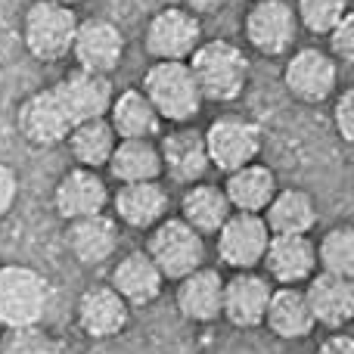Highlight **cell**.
<instances>
[{
  "label": "cell",
  "mask_w": 354,
  "mask_h": 354,
  "mask_svg": "<svg viewBox=\"0 0 354 354\" xmlns=\"http://www.w3.org/2000/svg\"><path fill=\"white\" fill-rule=\"evenodd\" d=\"M75 324L93 342H106L115 339L128 330L131 324V308L109 283H93L78 295L75 305Z\"/></svg>",
  "instance_id": "obj_14"
},
{
  "label": "cell",
  "mask_w": 354,
  "mask_h": 354,
  "mask_svg": "<svg viewBox=\"0 0 354 354\" xmlns=\"http://www.w3.org/2000/svg\"><path fill=\"white\" fill-rule=\"evenodd\" d=\"M78 12L53 0H31L22 16V44L37 62L53 66L72 56Z\"/></svg>",
  "instance_id": "obj_2"
},
{
  "label": "cell",
  "mask_w": 354,
  "mask_h": 354,
  "mask_svg": "<svg viewBox=\"0 0 354 354\" xmlns=\"http://www.w3.org/2000/svg\"><path fill=\"white\" fill-rule=\"evenodd\" d=\"M72 59H75V68H84V72L109 78L124 59L122 28L112 19H103V16L78 19L75 41H72Z\"/></svg>",
  "instance_id": "obj_10"
},
{
  "label": "cell",
  "mask_w": 354,
  "mask_h": 354,
  "mask_svg": "<svg viewBox=\"0 0 354 354\" xmlns=\"http://www.w3.org/2000/svg\"><path fill=\"white\" fill-rule=\"evenodd\" d=\"M112 218L118 227L149 230L162 218H168V189L162 180H140V183H118L109 196Z\"/></svg>",
  "instance_id": "obj_17"
},
{
  "label": "cell",
  "mask_w": 354,
  "mask_h": 354,
  "mask_svg": "<svg viewBox=\"0 0 354 354\" xmlns=\"http://www.w3.org/2000/svg\"><path fill=\"white\" fill-rule=\"evenodd\" d=\"M109 286L128 301V308H147L162 295L165 277L159 274V268L153 264V258H149L147 252L134 249L115 261Z\"/></svg>",
  "instance_id": "obj_23"
},
{
  "label": "cell",
  "mask_w": 354,
  "mask_h": 354,
  "mask_svg": "<svg viewBox=\"0 0 354 354\" xmlns=\"http://www.w3.org/2000/svg\"><path fill=\"white\" fill-rule=\"evenodd\" d=\"M243 35L255 53L261 56H286L299 37V19L289 0H252L243 16Z\"/></svg>",
  "instance_id": "obj_8"
},
{
  "label": "cell",
  "mask_w": 354,
  "mask_h": 354,
  "mask_svg": "<svg viewBox=\"0 0 354 354\" xmlns=\"http://www.w3.org/2000/svg\"><path fill=\"white\" fill-rule=\"evenodd\" d=\"M274 283L261 270H233L224 277V299H221V317L236 330H258L264 324Z\"/></svg>",
  "instance_id": "obj_13"
},
{
  "label": "cell",
  "mask_w": 354,
  "mask_h": 354,
  "mask_svg": "<svg viewBox=\"0 0 354 354\" xmlns=\"http://www.w3.org/2000/svg\"><path fill=\"white\" fill-rule=\"evenodd\" d=\"M227 0H180V6H187L196 16H208V12H218Z\"/></svg>",
  "instance_id": "obj_38"
},
{
  "label": "cell",
  "mask_w": 354,
  "mask_h": 354,
  "mask_svg": "<svg viewBox=\"0 0 354 354\" xmlns=\"http://www.w3.org/2000/svg\"><path fill=\"white\" fill-rule=\"evenodd\" d=\"M140 91L153 103L156 115L171 124H189L205 106L187 62H153L143 75Z\"/></svg>",
  "instance_id": "obj_3"
},
{
  "label": "cell",
  "mask_w": 354,
  "mask_h": 354,
  "mask_svg": "<svg viewBox=\"0 0 354 354\" xmlns=\"http://www.w3.org/2000/svg\"><path fill=\"white\" fill-rule=\"evenodd\" d=\"M333 128L342 137V143H354V91L345 87L342 93L333 97Z\"/></svg>",
  "instance_id": "obj_34"
},
{
  "label": "cell",
  "mask_w": 354,
  "mask_h": 354,
  "mask_svg": "<svg viewBox=\"0 0 354 354\" xmlns=\"http://www.w3.org/2000/svg\"><path fill=\"white\" fill-rule=\"evenodd\" d=\"M202 137H205V153L212 168H218L224 174L236 171L249 162H258V153L264 147L261 124L245 115H233V112L218 115L202 131Z\"/></svg>",
  "instance_id": "obj_6"
},
{
  "label": "cell",
  "mask_w": 354,
  "mask_h": 354,
  "mask_svg": "<svg viewBox=\"0 0 354 354\" xmlns=\"http://www.w3.org/2000/svg\"><path fill=\"white\" fill-rule=\"evenodd\" d=\"M283 84L289 97L305 106L326 103L339 91V62L320 47H301L289 53L283 66Z\"/></svg>",
  "instance_id": "obj_9"
},
{
  "label": "cell",
  "mask_w": 354,
  "mask_h": 354,
  "mask_svg": "<svg viewBox=\"0 0 354 354\" xmlns=\"http://www.w3.org/2000/svg\"><path fill=\"white\" fill-rule=\"evenodd\" d=\"M0 333H3V324H0Z\"/></svg>",
  "instance_id": "obj_40"
},
{
  "label": "cell",
  "mask_w": 354,
  "mask_h": 354,
  "mask_svg": "<svg viewBox=\"0 0 354 354\" xmlns=\"http://www.w3.org/2000/svg\"><path fill=\"white\" fill-rule=\"evenodd\" d=\"M50 308V283L31 264H0V324L3 330L12 326H35L44 320Z\"/></svg>",
  "instance_id": "obj_4"
},
{
  "label": "cell",
  "mask_w": 354,
  "mask_h": 354,
  "mask_svg": "<svg viewBox=\"0 0 354 354\" xmlns=\"http://www.w3.org/2000/svg\"><path fill=\"white\" fill-rule=\"evenodd\" d=\"M106 171L115 177V183H140L162 180V156L156 140H118L112 149Z\"/></svg>",
  "instance_id": "obj_29"
},
{
  "label": "cell",
  "mask_w": 354,
  "mask_h": 354,
  "mask_svg": "<svg viewBox=\"0 0 354 354\" xmlns=\"http://www.w3.org/2000/svg\"><path fill=\"white\" fill-rule=\"evenodd\" d=\"M230 202H227V193L221 183H189L180 196V214L177 218L187 221L199 236H214L221 230L227 218H230Z\"/></svg>",
  "instance_id": "obj_28"
},
{
  "label": "cell",
  "mask_w": 354,
  "mask_h": 354,
  "mask_svg": "<svg viewBox=\"0 0 354 354\" xmlns=\"http://www.w3.org/2000/svg\"><path fill=\"white\" fill-rule=\"evenodd\" d=\"M202 44V16L187 6H162L143 31V47L153 62H187Z\"/></svg>",
  "instance_id": "obj_7"
},
{
  "label": "cell",
  "mask_w": 354,
  "mask_h": 354,
  "mask_svg": "<svg viewBox=\"0 0 354 354\" xmlns=\"http://www.w3.org/2000/svg\"><path fill=\"white\" fill-rule=\"evenodd\" d=\"M66 249L84 268H97V264L109 261L118 249V239H122V227L112 218L109 212L103 214H91V218H78L66 224Z\"/></svg>",
  "instance_id": "obj_19"
},
{
  "label": "cell",
  "mask_w": 354,
  "mask_h": 354,
  "mask_svg": "<svg viewBox=\"0 0 354 354\" xmlns=\"http://www.w3.org/2000/svg\"><path fill=\"white\" fill-rule=\"evenodd\" d=\"M143 252L153 258V264L165 277V283L168 280L177 283L180 277L202 268V261H205V236H199L177 214H168V218H162L159 224L147 230Z\"/></svg>",
  "instance_id": "obj_5"
},
{
  "label": "cell",
  "mask_w": 354,
  "mask_h": 354,
  "mask_svg": "<svg viewBox=\"0 0 354 354\" xmlns=\"http://www.w3.org/2000/svg\"><path fill=\"white\" fill-rule=\"evenodd\" d=\"M16 128H19V134L25 137V143H31V147H37V149L66 143L68 131H72V118H68L66 106L56 97L53 84L28 93V97L19 103Z\"/></svg>",
  "instance_id": "obj_11"
},
{
  "label": "cell",
  "mask_w": 354,
  "mask_h": 354,
  "mask_svg": "<svg viewBox=\"0 0 354 354\" xmlns=\"http://www.w3.org/2000/svg\"><path fill=\"white\" fill-rule=\"evenodd\" d=\"M261 218L268 224L270 236H311L320 212H317V199L308 189L286 187L277 189Z\"/></svg>",
  "instance_id": "obj_24"
},
{
  "label": "cell",
  "mask_w": 354,
  "mask_h": 354,
  "mask_svg": "<svg viewBox=\"0 0 354 354\" xmlns=\"http://www.w3.org/2000/svg\"><path fill=\"white\" fill-rule=\"evenodd\" d=\"M16 202H19V174L16 168L0 162V218H6Z\"/></svg>",
  "instance_id": "obj_36"
},
{
  "label": "cell",
  "mask_w": 354,
  "mask_h": 354,
  "mask_svg": "<svg viewBox=\"0 0 354 354\" xmlns=\"http://www.w3.org/2000/svg\"><path fill=\"white\" fill-rule=\"evenodd\" d=\"M221 187H224L233 212H245V214H264L268 202L280 189L277 187V171L270 165H261V162H249V165L224 174Z\"/></svg>",
  "instance_id": "obj_27"
},
{
  "label": "cell",
  "mask_w": 354,
  "mask_h": 354,
  "mask_svg": "<svg viewBox=\"0 0 354 354\" xmlns=\"http://www.w3.org/2000/svg\"><path fill=\"white\" fill-rule=\"evenodd\" d=\"M187 66L205 103H233L249 87V56L243 53L239 44L227 41V37L202 41L187 59Z\"/></svg>",
  "instance_id": "obj_1"
},
{
  "label": "cell",
  "mask_w": 354,
  "mask_h": 354,
  "mask_svg": "<svg viewBox=\"0 0 354 354\" xmlns=\"http://www.w3.org/2000/svg\"><path fill=\"white\" fill-rule=\"evenodd\" d=\"M159 156H162V177L174 183H199L202 177L208 174L212 162H208V153H205V137L202 131L196 128H180L168 131L159 143Z\"/></svg>",
  "instance_id": "obj_20"
},
{
  "label": "cell",
  "mask_w": 354,
  "mask_h": 354,
  "mask_svg": "<svg viewBox=\"0 0 354 354\" xmlns=\"http://www.w3.org/2000/svg\"><path fill=\"white\" fill-rule=\"evenodd\" d=\"M261 326H268L283 342H299V339L311 336V333L317 330V324H314V314H311V308H308L305 289L301 286H274Z\"/></svg>",
  "instance_id": "obj_25"
},
{
  "label": "cell",
  "mask_w": 354,
  "mask_h": 354,
  "mask_svg": "<svg viewBox=\"0 0 354 354\" xmlns=\"http://www.w3.org/2000/svg\"><path fill=\"white\" fill-rule=\"evenodd\" d=\"M270 230L261 214L230 212V218L214 233L218 243V258L230 270H258L261 268L264 249H268Z\"/></svg>",
  "instance_id": "obj_12"
},
{
  "label": "cell",
  "mask_w": 354,
  "mask_h": 354,
  "mask_svg": "<svg viewBox=\"0 0 354 354\" xmlns=\"http://www.w3.org/2000/svg\"><path fill=\"white\" fill-rule=\"evenodd\" d=\"M326 44H330L326 53H330L336 62H351L354 59V12H348V16L326 35Z\"/></svg>",
  "instance_id": "obj_35"
},
{
  "label": "cell",
  "mask_w": 354,
  "mask_h": 354,
  "mask_svg": "<svg viewBox=\"0 0 354 354\" xmlns=\"http://www.w3.org/2000/svg\"><path fill=\"white\" fill-rule=\"evenodd\" d=\"M317 252V270L336 277H354V230L351 224H336L314 243Z\"/></svg>",
  "instance_id": "obj_32"
},
{
  "label": "cell",
  "mask_w": 354,
  "mask_h": 354,
  "mask_svg": "<svg viewBox=\"0 0 354 354\" xmlns=\"http://www.w3.org/2000/svg\"><path fill=\"white\" fill-rule=\"evenodd\" d=\"M221 299H224V274L214 268H196L180 277L174 289V305L189 324H214L221 320Z\"/></svg>",
  "instance_id": "obj_22"
},
{
  "label": "cell",
  "mask_w": 354,
  "mask_h": 354,
  "mask_svg": "<svg viewBox=\"0 0 354 354\" xmlns=\"http://www.w3.org/2000/svg\"><path fill=\"white\" fill-rule=\"evenodd\" d=\"M109 183L93 168H68L53 187V208L62 221H78L91 214H103L109 208Z\"/></svg>",
  "instance_id": "obj_15"
},
{
  "label": "cell",
  "mask_w": 354,
  "mask_h": 354,
  "mask_svg": "<svg viewBox=\"0 0 354 354\" xmlns=\"http://www.w3.org/2000/svg\"><path fill=\"white\" fill-rule=\"evenodd\" d=\"M299 28L326 37L351 12V0H295L292 3Z\"/></svg>",
  "instance_id": "obj_33"
},
{
  "label": "cell",
  "mask_w": 354,
  "mask_h": 354,
  "mask_svg": "<svg viewBox=\"0 0 354 354\" xmlns=\"http://www.w3.org/2000/svg\"><path fill=\"white\" fill-rule=\"evenodd\" d=\"M115 143H118V137L106 118H87V122L72 124V131H68V137H66L68 156L75 159V165L93 168V171L106 168Z\"/></svg>",
  "instance_id": "obj_30"
},
{
  "label": "cell",
  "mask_w": 354,
  "mask_h": 354,
  "mask_svg": "<svg viewBox=\"0 0 354 354\" xmlns=\"http://www.w3.org/2000/svg\"><path fill=\"white\" fill-rule=\"evenodd\" d=\"M305 299L314 314V324L326 326V330H342L354 317V280L351 277H336L317 270L311 280L305 283Z\"/></svg>",
  "instance_id": "obj_21"
},
{
  "label": "cell",
  "mask_w": 354,
  "mask_h": 354,
  "mask_svg": "<svg viewBox=\"0 0 354 354\" xmlns=\"http://www.w3.org/2000/svg\"><path fill=\"white\" fill-rule=\"evenodd\" d=\"M59 103L66 106L72 124L87 122V118H106L109 103L115 97V87L106 75H93L84 68H72L53 84Z\"/></svg>",
  "instance_id": "obj_18"
},
{
  "label": "cell",
  "mask_w": 354,
  "mask_h": 354,
  "mask_svg": "<svg viewBox=\"0 0 354 354\" xmlns=\"http://www.w3.org/2000/svg\"><path fill=\"white\" fill-rule=\"evenodd\" d=\"M53 3H62V6H75V3H81V0H53Z\"/></svg>",
  "instance_id": "obj_39"
},
{
  "label": "cell",
  "mask_w": 354,
  "mask_h": 354,
  "mask_svg": "<svg viewBox=\"0 0 354 354\" xmlns=\"http://www.w3.org/2000/svg\"><path fill=\"white\" fill-rule=\"evenodd\" d=\"M317 354H354V339L345 330H333L324 342L317 345Z\"/></svg>",
  "instance_id": "obj_37"
},
{
  "label": "cell",
  "mask_w": 354,
  "mask_h": 354,
  "mask_svg": "<svg viewBox=\"0 0 354 354\" xmlns=\"http://www.w3.org/2000/svg\"><path fill=\"white\" fill-rule=\"evenodd\" d=\"M261 274L274 286H305L317 274L311 236H270L261 258Z\"/></svg>",
  "instance_id": "obj_16"
},
{
  "label": "cell",
  "mask_w": 354,
  "mask_h": 354,
  "mask_svg": "<svg viewBox=\"0 0 354 354\" xmlns=\"http://www.w3.org/2000/svg\"><path fill=\"white\" fill-rule=\"evenodd\" d=\"M106 122L112 124L118 140H153L159 134L162 118L156 115L153 103L147 100V93L140 87H124L112 97Z\"/></svg>",
  "instance_id": "obj_26"
},
{
  "label": "cell",
  "mask_w": 354,
  "mask_h": 354,
  "mask_svg": "<svg viewBox=\"0 0 354 354\" xmlns=\"http://www.w3.org/2000/svg\"><path fill=\"white\" fill-rule=\"evenodd\" d=\"M0 354H72V348L59 333L35 324L0 333Z\"/></svg>",
  "instance_id": "obj_31"
}]
</instances>
